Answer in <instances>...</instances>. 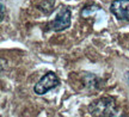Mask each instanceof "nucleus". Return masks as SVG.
<instances>
[{"label":"nucleus","instance_id":"nucleus-1","mask_svg":"<svg viewBox=\"0 0 129 117\" xmlns=\"http://www.w3.org/2000/svg\"><path fill=\"white\" fill-rule=\"evenodd\" d=\"M90 112L94 117H115L117 112L115 99L110 97L98 99L90 105Z\"/></svg>","mask_w":129,"mask_h":117},{"label":"nucleus","instance_id":"nucleus-2","mask_svg":"<svg viewBox=\"0 0 129 117\" xmlns=\"http://www.w3.org/2000/svg\"><path fill=\"white\" fill-rule=\"evenodd\" d=\"M59 84H60V79L57 78V75L54 72H48L38 80V83L34 87V91L37 94H46L50 90L57 87Z\"/></svg>","mask_w":129,"mask_h":117},{"label":"nucleus","instance_id":"nucleus-3","mask_svg":"<svg viewBox=\"0 0 129 117\" xmlns=\"http://www.w3.org/2000/svg\"><path fill=\"white\" fill-rule=\"evenodd\" d=\"M71 11L66 7H62V9L59 11V13L56 14L55 19L53 20L51 23V29L54 31H63L66 29H68L71 26Z\"/></svg>","mask_w":129,"mask_h":117},{"label":"nucleus","instance_id":"nucleus-4","mask_svg":"<svg viewBox=\"0 0 129 117\" xmlns=\"http://www.w3.org/2000/svg\"><path fill=\"white\" fill-rule=\"evenodd\" d=\"M110 11L117 19L129 20V0H115L110 5Z\"/></svg>","mask_w":129,"mask_h":117},{"label":"nucleus","instance_id":"nucleus-5","mask_svg":"<svg viewBox=\"0 0 129 117\" xmlns=\"http://www.w3.org/2000/svg\"><path fill=\"white\" fill-rule=\"evenodd\" d=\"M125 76H127V81H128V84H129V72L125 73Z\"/></svg>","mask_w":129,"mask_h":117},{"label":"nucleus","instance_id":"nucleus-6","mask_svg":"<svg viewBox=\"0 0 129 117\" xmlns=\"http://www.w3.org/2000/svg\"><path fill=\"white\" fill-rule=\"evenodd\" d=\"M120 117H128V116H125V115H123V116H120Z\"/></svg>","mask_w":129,"mask_h":117}]
</instances>
